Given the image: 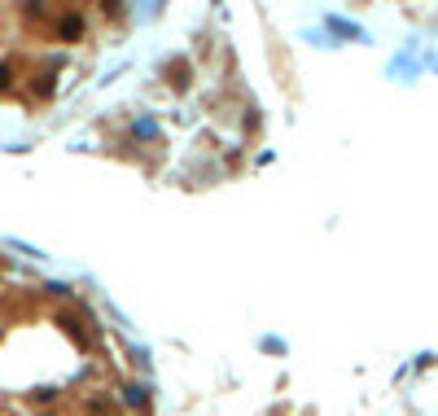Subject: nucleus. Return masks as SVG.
Masks as SVG:
<instances>
[{"label": "nucleus", "mask_w": 438, "mask_h": 416, "mask_svg": "<svg viewBox=\"0 0 438 416\" xmlns=\"http://www.w3.org/2000/svg\"><path fill=\"white\" fill-rule=\"evenodd\" d=\"M80 35H84V18H75V13L62 18V40H80Z\"/></svg>", "instance_id": "1"}]
</instances>
